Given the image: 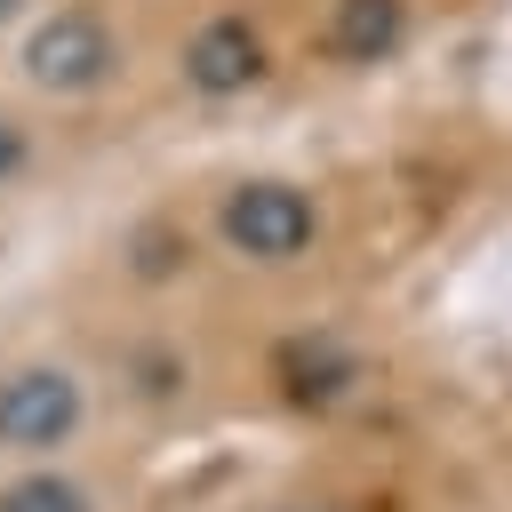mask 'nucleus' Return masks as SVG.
Here are the masks:
<instances>
[{"mask_svg":"<svg viewBox=\"0 0 512 512\" xmlns=\"http://www.w3.org/2000/svg\"><path fill=\"white\" fill-rule=\"evenodd\" d=\"M216 232L248 264H296L320 240V200L296 176H240L224 192V208H216Z\"/></svg>","mask_w":512,"mask_h":512,"instance_id":"obj_1","label":"nucleus"},{"mask_svg":"<svg viewBox=\"0 0 512 512\" xmlns=\"http://www.w3.org/2000/svg\"><path fill=\"white\" fill-rule=\"evenodd\" d=\"M112 72H120V32H112L104 8H88V0L40 16L32 40H24V80L48 88V96H96Z\"/></svg>","mask_w":512,"mask_h":512,"instance_id":"obj_2","label":"nucleus"},{"mask_svg":"<svg viewBox=\"0 0 512 512\" xmlns=\"http://www.w3.org/2000/svg\"><path fill=\"white\" fill-rule=\"evenodd\" d=\"M80 416H88V392H80L72 368H16V376H0V448L48 456V448H64L80 432Z\"/></svg>","mask_w":512,"mask_h":512,"instance_id":"obj_3","label":"nucleus"},{"mask_svg":"<svg viewBox=\"0 0 512 512\" xmlns=\"http://www.w3.org/2000/svg\"><path fill=\"white\" fill-rule=\"evenodd\" d=\"M272 72V48H264V32L248 24V16H208V24H192V40H184V56H176V80L192 88V96H208V104H224V96H248L256 80Z\"/></svg>","mask_w":512,"mask_h":512,"instance_id":"obj_4","label":"nucleus"},{"mask_svg":"<svg viewBox=\"0 0 512 512\" xmlns=\"http://www.w3.org/2000/svg\"><path fill=\"white\" fill-rule=\"evenodd\" d=\"M408 40V0H328L320 16V56L336 64H384Z\"/></svg>","mask_w":512,"mask_h":512,"instance_id":"obj_5","label":"nucleus"},{"mask_svg":"<svg viewBox=\"0 0 512 512\" xmlns=\"http://www.w3.org/2000/svg\"><path fill=\"white\" fill-rule=\"evenodd\" d=\"M0 512H96V504H88V488L64 480V472H24V480L0 488Z\"/></svg>","mask_w":512,"mask_h":512,"instance_id":"obj_6","label":"nucleus"},{"mask_svg":"<svg viewBox=\"0 0 512 512\" xmlns=\"http://www.w3.org/2000/svg\"><path fill=\"white\" fill-rule=\"evenodd\" d=\"M24 168H32V128L16 112H0V184H16Z\"/></svg>","mask_w":512,"mask_h":512,"instance_id":"obj_7","label":"nucleus"},{"mask_svg":"<svg viewBox=\"0 0 512 512\" xmlns=\"http://www.w3.org/2000/svg\"><path fill=\"white\" fill-rule=\"evenodd\" d=\"M0 16H16V0H0Z\"/></svg>","mask_w":512,"mask_h":512,"instance_id":"obj_8","label":"nucleus"}]
</instances>
